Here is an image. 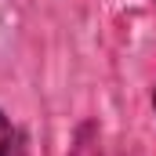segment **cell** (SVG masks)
Masks as SVG:
<instances>
[{"label":"cell","mask_w":156,"mask_h":156,"mask_svg":"<svg viewBox=\"0 0 156 156\" xmlns=\"http://www.w3.org/2000/svg\"><path fill=\"white\" fill-rule=\"evenodd\" d=\"M0 156H29L26 134L11 123V116H4V113H0Z\"/></svg>","instance_id":"cell-1"},{"label":"cell","mask_w":156,"mask_h":156,"mask_svg":"<svg viewBox=\"0 0 156 156\" xmlns=\"http://www.w3.org/2000/svg\"><path fill=\"white\" fill-rule=\"evenodd\" d=\"M69 156H105L102 153V134L94 123H80L76 127V138L69 145Z\"/></svg>","instance_id":"cell-2"},{"label":"cell","mask_w":156,"mask_h":156,"mask_svg":"<svg viewBox=\"0 0 156 156\" xmlns=\"http://www.w3.org/2000/svg\"><path fill=\"white\" fill-rule=\"evenodd\" d=\"M153 113H156V91H153Z\"/></svg>","instance_id":"cell-3"}]
</instances>
